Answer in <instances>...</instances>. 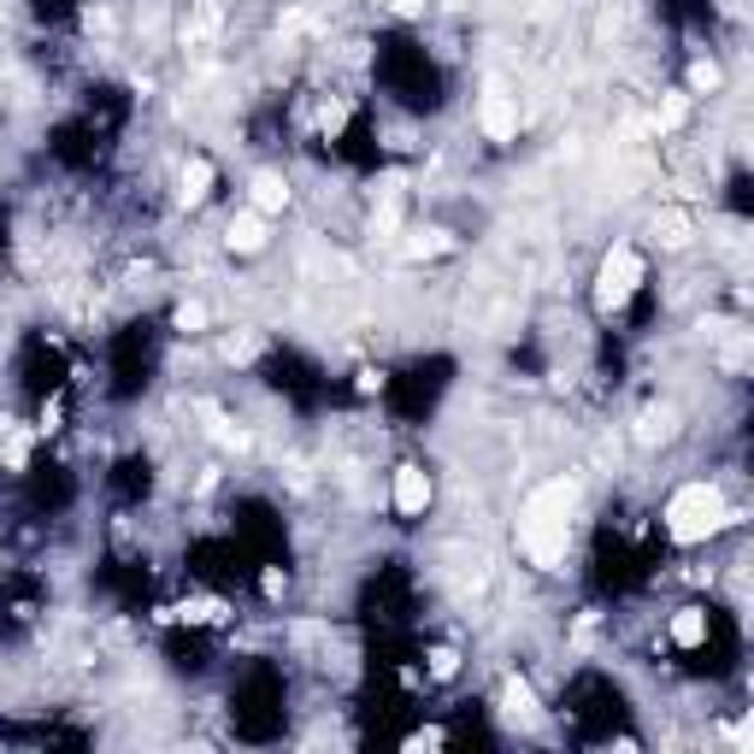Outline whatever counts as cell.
<instances>
[{
	"label": "cell",
	"instance_id": "15",
	"mask_svg": "<svg viewBox=\"0 0 754 754\" xmlns=\"http://www.w3.org/2000/svg\"><path fill=\"white\" fill-rule=\"evenodd\" d=\"M655 125H660V130H683V125H690V95H660Z\"/></svg>",
	"mask_w": 754,
	"mask_h": 754
},
{
	"label": "cell",
	"instance_id": "11",
	"mask_svg": "<svg viewBox=\"0 0 754 754\" xmlns=\"http://www.w3.org/2000/svg\"><path fill=\"white\" fill-rule=\"evenodd\" d=\"M502 713L513 719V725H537V713H542L537 708V690H530L525 678H507L502 683Z\"/></svg>",
	"mask_w": 754,
	"mask_h": 754
},
{
	"label": "cell",
	"instance_id": "13",
	"mask_svg": "<svg viewBox=\"0 0 754 754\" xmlns=\"http://www.w3.org/2000/svg\"><path fill=\"white\" fill-rule=\"evenodd\" d=\"M30 449H36V437H30V431H7V437H0V466L24 472L30 466Z\"/></svg>",
	"mask_w": 754,
	"mask_h": 754
},
{
	"label": "cell",
	"instance_id": "2",
	"mask_svg": "<svg viewBox=\"0 0 754 754\" xmlns=\"http://www.w3.org/2000/svg\"><path fill=\"white\" fill-rule=\"evenodd\" d=\"M666 537L678 548H696V542H713L725 525H736V513L725 502V489L708 484V477H690V484L672 489V502H666Z\"/></svg>",
	"mask_w": 754,
	"mask_h": 754
},
{
	"label": "cell",
	"instance_id": "18",
	"mask_svg": "<svg viewBox=\"0 0 754 754\" xmlns=\"http://www.w3.org/2000/svg\"><path fill=\"white\" fill-rule=\"evenodd\" d=\"M719 83H725V72H719V60H696V65H690V95H713Z\"/></svg>",
	"mask_w": 754,
	"mask_h": 754
},
{
	"label": "cell",
	"instance_id": "19",
	"mask_svg": "<svg viewBox=\"0 0 754 754\" xmlns=\"http://www.w3.org/2000/svg\"><path fill=\"white\" fill-rule=\"evenodd\" d=\"M342 130H348V100H324V107H319V136H331V142H336Z\"/></svg>",
	"mask_w": 754,
	"mask_h": 754
},
{
	"label": "cell",
	"instance_id": "10",
	"mask_svg": "<svg viewBox=\"0 0 754 754\" xmlns=\"http://www.w3.org/2000/svg\"><path fill=\"white\" fill-rule=\"evenodd\" d=\"M631 437H637V449H666V442L678 437V413H672V407H648Z\"/></svg>",
	"mask_w": 754,
	"mask_h": 754
},
{
	"label": "cell",
	"instance_id": "3",
	"mask_svg": "<svg viewBox=\"0 0 754 754\" xmlns=\"http://www.w3.org/2000/svg\"><path fill=\"white\" fill-rule=\"evenodd\" d=\"M643 278H648L643 254L631 248V243H613L607 260H602V271H595V306H602V313H620V306H631V295L643 289Z\"/></svg>",
	"mask_w": 754,
	"mask_h": 754
},
{
	"label": "cell",
	"instance_id": "20",
	"mask_svg": "<svg viewBox=\"0 0 754 754\" xmlns=\"http://www.w3.org/2000/svg\"><path fill=\"white\" fill-rule=\"evenodd\" d=\"M424 660H431V678H454V672H460V655H454V648H431Z\"/></svg>",
	"mask_w": 754,
	"mask_h": 754
},
{
	"label": "cell",
	"instance_id": "7",
	"mask_svg": "<svg viewBox=\"0 0 754 754\" xmlns=\"http://www.w3.org/2000/svg\"><path fill=\"white\" fill-rule=\"evenodd\" d=\"M266 243H271V225H266V213H254V207L236 213L230 225H225V248L230 254H260Z\"/></svg>",
	"mask_w": 754,
	"mask_h": 754
},
{
	"label": "cell",
	"instance_id": "16",
	"mask_svg": "<svg viewBox=\"0 0 754 754\" xmlns=\"http://www.w3.org/2000/svg\"><path fill=\"white\" fill-rule=\"evenodd\" d=\"M655 243L683 248V243H690V218H683V213H655Z\"/></svg>",
	"mask_w": 754,
	"mask_h": 754
},
{
	"label": "cell",
	"instance_id": "21",
	"mask_svg": "<svg viewBox=\"0 0 754 754\" xmlns=\"http://www.w3.org/2000/svg\"><path fill=\"white\" fill-rule=\"evenodd\" d=\"M442 743H449L442 731H413V736H407V748H442Z\"/></svg>",
	"mask_w": 754,
	"mask_h": 754
},
{
	"label": "cell",
	"instance_id": "23",
	"mask_svg": "<svg viewBox=\"0 0 754 754\" xmlns=\"http://www.w3.org/2000/svg\"><path fill=\"white\" fill-rule=\"evenodd\" d=\"M389 12H424V0H384Z\"/></svg>",
	"mask_w": 754,
	"mask_h": 754
},
{
	"label": "cell",
	"instance_id": "12",
	"mask_svg": "<svg viewBox=\"0 0 754 754\" xmlns=\"http://www.w3.org/2000/svg\"><path fill=\"white\" fill-rule=\"evenodd\" d=\"M666 637H672V648H701L708 643V607H678Z\"/></svg>",
	"mask_w": 754,
	"mask_h": 754
},
{
	"label": "cell",
	"instance_id": "5",
	"mask_svg": "<svg viewBox=\"0 0 754 754\" xmlns=\"http://www.w3.org/2000/svg\"><path fill=\"white\" fill-rule=\"evenodd\" d=\"M431 495H437V484H431V472H424V466H413V460L396 466V489H389V502H396L401 519H424Z\"/></svg>",
	"mask_w": 754,
	"mask_h": 754
},
{
	"label": "cell",
	"instance_id": "6",
	"mask_svg": "<svg viewBox=\"0 0 754 754\" xmlns=\"http://www.w3.org/2000/svg\"><path fill=\"white\" fill-rule=\"evenodd\" d=\"M213 183H218V165L207 160V153H188L183 171H177V201L183 207H201V201L213 195Z\"/></svg>",
	"mask_w": 754,
	"mask_h": 754
},
{
	"label": "cell",
	"instance_id": "17",
	"mask_svg": "<svg viewBox=\"0 0 754 754\" xmlns=\"http://www.w3.org/2000/svg\"><path fill=\"white\" fill-rule=\"evenodd\" d=\"M207 301H177V313H171V324H177V331L183 336H201V331H207Z\"/></svg>",
	"mask_w": 754,
	"mask_h": 754
},
{
	"label": "cell",
	"instance_id": "22",
	"mask_svg": "<svg viewBox=\"0 0 754 754\" xmlns=\"http://www.w3.org/2000/svg\"><path fill=\"white\" fill-rule=\"evenodd\" d=\"M260 590L271 595V602H278V595H283V572H266V578H260Z\"/></svg>",
	"mask_w": 754,
	"mask_h": 754
},
{
	"label": "cell",
	"instance_id": "8",
	"mask_svg": "<svg viewBox=\"0 0 754 754\" xmlns=\"http://www.w3.org/2000/svg\"><path fill=\"white\" fill-rule=\"evenodd\" d=\"M160 620H177V625H225V620H230V602H218V595H188V602L165 607Z\"/></svg>",
	"mask_w": 754,
	"mask_h": 754
},
{
	"label": "cell",
	"instance_id": "14",
	"mask_svg": "<svg viewBox=\"0 0 754 754\" xmlns=\"http://www.w3.org/2000/svg\"><path fill=\"white\" fill-rule=\"evenodd\" d=\"M401 254H407V260H431V254H449V236H442V230H407Z\"/></svg>",
	"mask_w": 754,
	"mask_h": 754
},
{
	"label": "cell",
	"instance_id": "1",
	"mask_svg": "<svg viewBox=\"0 0 754 754\" xmlns=\"http://www.w3.org/2000/svg\"><path fill=\"white\" fill-rule=\"evenodd\" d=\"M572 507H578V484L572 477H548L542 489L525 495L519 513V548L537 572H560L566 548H572Z\"/></svg>",
	"mask_w": 754,
	"mask_h": 754
},
{
	"label": "cell",
	"instance_id": "4",
	"mask_svg": "<svg viewBox=\"0 0 754 754\" xmlns=\"http://www.w3.org/2000/svg\"><path fill=\"white\" fill-rule=\"evenodd\" d=\"M477 130L489 142H519V95H507L502 83H489L484 107H477Z\"/></svg>",
	"mask_w": 754,
	"mask_h": 754
},
{
	"label": "cell",
	"instance_id": "9",
	"mask_svg": "<svg viewBox=\"0 0 754 754\" xmlns=\"http://www.w3.org/2000/svg\"><path fill=\"white\" fill-rule=\"evenodd\" d=\"M248 207L266 213V218H278L289 207V177H283V171H260V177L248 183Z\"/></svg>",
	"mask_w": 754,
	"mask_h": 754
}]
</instances>
